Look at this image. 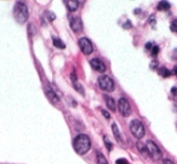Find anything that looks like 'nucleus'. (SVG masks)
Wrapping results in <instances>:
<instances>
[{
  "label": "nucleus",
  "mask_w": 177,
  "mask_h": 164,
  "mask_svg": "<svg viewBox=\"0 0 177 164\" xmlns=\"http://www.w3.org/2000/svg\"><path fill=\"white\" fill-rule=\"evenodd\" d=\"M73 147L75 150V152L80 156L85 154L91 147V140L86 134H79L75 137V139L73 140Z\"/></svg>",
  "instance_id": "obj_1"
},
{
  "label": "nucleus",
  "mask_w": 177,
  "mask_h": 164,
  "mask_svg": "<svg viewBox=\"0 0 177 164\" xmlns=\"http://www.w3.org/2000/svg\"><path fill=\"white\" fill-rule=\"evenodd\" d=\"M28 16H29V13H28L27 5L24 3H22V1L16 3L15 7H14V17H15V19L20 24H23V23H26L28 21Z\"/></svg>",
  "instance_id": "obj_2"
},
{
  "label": "nucleus",
  "mask_w": 177,
  "mask_h": 164,
  "mask_svg": "<svg viewBox=\"0 0 177 164\" xmlns=\"http://www.w3.org/2000/svg\"><path fill=\"white\" fill-rule=\"evenodd\" d=\"M130 130L134 137H136L137 139H142L146 134V129H144V125L142 124L141 121L138 119H132L130 122Z\"/></svg>",
  "instance_id": "obj_3"
},
{
  "label": "nucleus",
  "mask_w": 177,
  "mask_h": 164,
  "mask_svg": "<svg viewBox=\"0 0 177 164\" xmlns=\"http://www.w3.org/2000/svg\"><path fill=\"white\" fill-rule=\"evenodd\" d=\"M98 86H100L101 89H103L106 92H113L114 91V82L107 75H101L98 77Z\"/></svg>",
  "instance_id": "obj_4"
},
{
  "label": "nucleus",
  "mask_w": 177,
  "mask_h": 164,
  "mask_svg": "<svg viewBox=\"0 0 177 164\" xmlns=\"http://www.w3.org/2000/svg\"><path fill=\"white\" fill-rule=\"evenodd\" d=\"M147 150H148V153H149V156L154 159V160H159V159H161V151H160V148H159V146L154 142V141H152V140H148L147 141Z\"/></svg>",
  "instance_id": "obj_5"
},
{
  "label": "nucleus",
  "mask_w": 177,
  "mask_h": 164,
  "mask_svg": "<svg viewBox=\"0 0 177 164\" xmlns=\"http://www.w3.org/2000/svg\"><path fill=\"white\" fill-rule=\"evenodd\" d=\"M118 109H119V112L124 117H128L131 115V106H130L128 99H125V98L119 99V102H118Z\"/></svg>",
  "instance_id": "obj_6"
},
{
  "label": "nucleus",
  "mask_w": 177,
  "mask_h": 164,
  "mask_svg": "<svg viewBox=\"0 0 177 164\" xmlns=\"http://www.w3.org/2000/svg\"><path fill=\"white\" fill-rule=\"evenodd\" d=\"M79 47H80L81 52H82L84 54H86V56H87V54H91L92 51H94V47H92L91 41L88 40V39H86V38L79 39Z\"/></svg>",
  "instance_id": "obj_7"
},
{
  "label": "nucleus",
  "mask_w": 177,
  "mask_h": 164,
  "mask_svg": "<svg viewBox=\"0 0 177 164\" xmlns=\"http://www.w3.org/2000/svg\"><path fill=\"white\" fill-rule=\"evenodd\" d=\"M90 64H91L92 69H95V70L98 71V73H104V71H106V64H104L101 59L95 58V59H92V60L90 62Z\"/></svg>",
  "instance_id": "obj_8"
},
{
  "label": "nucleus",
  "mask_w": 177,
  "mask_h": 164,
  "mask_svg": "<svg viewBox=\"0 0 177 164\" xmlns=\"http://www.w3.org/2000/svg\"><path fill=\"white\" fill-rule=\"evenodd\" d=\"M70 28H72V30L75 31V33L81 31V30H82V22H81V19H80L79 17L72 18V19H70Z\"/></svg>",
  "instance_id": "obj_9"
},
{
  "label": "nucleus",
  "mask_w": 177,
  "mask_h": 164,
  "mask_svg": "<svg viewBox=\"0 0 177 164\" xmlns=\"http://www.w3.org/2000/svg\"><path fill=\"white\" fill-rule=\"evenodd\" d=\"M66 5H67L68 10H69L70 12H73V11H75V10L79 7V1H76V0H67V1H66Z\"/></svg>",
  "instance_id": "obj_10"
},
{
  "label": "nucleus",
  "mask_w": 177,
  "mask_h": 164,
  "mask_svg": "<svg viewBox=\"0 0 177 164\" xmlns=\"http://www.w3.org/2000/svg\"><path fill=\"white\" fill-rule=\"evenodd\" d=\"M104 99H106V104H107V106L109 108V110L115 111L116 105H115V100L113 99V98H112V96H109V95H106V96H104Z\"/></svg>",
  "instance_id": "obj_11"
},
{
  "label": "nucleus",
  "mask_w": 177,
  "mask_h": 164,
  "mask_svg": "<svg viewBox=\"0 0 177 164\" xmlns=\"http://www.w3.org/2000/svg\"><path fill=\"white\" fill-rule=\"evenodd\" d=\"M136 146H137L138 151H140V152L143 154V156H149V153H148V150H147V146H146L143 142L138 141V142L136 144Z\"/></svg>",
  "instance_id": "obj_12"
},
{
  "label": "nucleus",
  "mask_w": 177,
  "mask_h": 164,
  "mask_svg": "<svg viewBox=\"0 0 177 164\" xmlns=\"http://www.w3.org/2000/svg\"><path fill=\"white\" fill-rule=\"evenodd\" d=\"M112 129H113V134H114L115 139L118 140V142H122V135H120L119 129H118V125H116L115 123H113V124H112Z\"/></svg>",
  "instance_id": "obj_13"
},
{
  "label": "nucleus",
  "mask_w": 177,
  "mask_h": 164,
  "mask_svg": "<svg viewBox=\"0 0 177 164\" xmlns=\"http://www.w3.org/2000/svg\"><path fill=\"white\" fill-rule=\"evenodd\" d=\"M52 40H53V45H55V47H57V48H60V50H64L66 48V45H64V42L62 41V40H60V39H57V38H52Z\"/></svg>",
  "instance_id": "obj_14"
},
{
  "label": "nucleus",
  "mask_w": 177,
  "mask_h": 164,
  "mask_svg": "<svg viewBox=\"0 0 177 164\" xmlns=\"http://www.w3.org/2000/svg\"><path fill=\"white\" fill-rule=\"evenodd\" d=\"M46 94H47V96L51 99V102H53V103H57V102H58V96L56 95V93H55L52 89L49 88V89L46 91Z\"/></svg>",
  "instance_id": "obj_15"
},
{
  "label": "nucleus",
  "mask_w": 177,
  "mask_h": 164,
  "mask_svg": "<svg viewBox=\"0 0 177 164\" xmlns=\"http://www.w3.org/2000/svg\"><path fill=\"white\" fill-rule=\"evenodd\" d=\"M169 9H170V3H167V1H160L158 4V10L159 11H166Z\"/></svg>",
  "instance_id": "obj_16"
},
{
  "label": "nucleus",
  "mask_w": 177,
  "mask_h": 164,
  "mask_svg": "<svg viewBox=\"0 0 177 164\" xmlns=\"http://www.w3.org/2000/svg\"><path fill=\"white\" fill-rule=\"evenodd\" d=\"M158 71H159V75H160V76H163V77H165V79H166V77H169V76L171 75V71H170L169 69L164 68V67H163V68H159V70H158Z\"/></svg>",
  "instance_id": "obj_17"
},
{
  "label": "nucleus",
  "mask_w": 177,
  "mask_h": 164,
  "mask_svg": "<svg viewBox=\"0 0 177 164\" xmlns=\"http://www.w3.org/2000/svg\"><path fill=\"white\" fill-rule=\"evenodd\" d=\"M97 163H98V164H108L106 157H104L102 153H100V152H97Z\"/></svg>",
  "instance_id": "obj_18"
},
{
  "label": "nucleus",
  "mask_w": 177,
  "mask_h": 164,
  "mask_svg": "<svg viewBox=\"0 0 177 164\" xmlns=\"http://www.w3.org/2000/svg\"><path fill=\"white\" fill-rule=\"evenodd\" d=\"M104 144H106V146H107V150H108V151H112L113 145H112V142L109 141V139H108V138H106V137H104Z\"/></svg>",
  "instance_id": "obj_19"
},
{
  "label": "nucleus",
  "mask_w": 177,
  "mask_h": 164,
  "mask_svg": "<svg viewBox=\"0 0 177 164\" xmlns=\"http://www.w3.org/2000/svg\"><path fill=\"white\" fill-rule=\"evenodd\" d=\"M170 29H171V31H173V33H177V19H175V21L171 23V25H170Z\"/></svg>",
  "instance_id": "obj_20"
},
{
  "label": "nucleus",
  "mask_w": 177,
  "mask_h": 164,
  "mask_svg": "<svg viewBox=\"0 0 177 164\" xmlns=\"http://www.w3.org/2000/svg\"><path fill=\"white\" fill-rule=\"evenodd\" d=\"M158 53H159V46H153V48H152V56L153 57H155V56H158Z\"/></svg>",
  "instance_id": "obj_21"
},
{
  "label": "nucleus",
  "mask_w": 177,
  "mask_h": 164,
  "mask_svg": "<svg viewBox=\"0 0 177 164\" xmlns=\"http://www.w3.org/2000/svg\"><path fill=\"white\" fill-rule=\"evenodd\" d=\"M70 79H72L73 83H76V82H78V77H76V73H75V71H72V74H70Z\"/></svg>",
  "instance_id": "obj_22"
},
{
  "label": "nucleus",
  "mask_w": 177,
  "mask_h": 164,
  "mask_svg": "<svg viewBox=\"0 0 177 164\" xmlns=\"http://www.w3.org/2000/svg\"><path fill=\"white\" fill-rule=\"evenodd\" d=\"M74 87H75V88H78V89H79V92H80L81 94H84V88H82V87H81L78 82H76V83H74Z\"/></svg>",
  "instance_id": "obj_23"
},
{
  "label": "nucleus",
  "mask_w": 177,
  "mask_h": 164,
  "mask_svg": "<svg viewBox=\"0 0 177 164\" xmlns=\"http://www.w3.org/2000/svg\"><path fill=\"white\" fill-rule=\"evenodd\" d=\"M125 29H129V28H131L132 25H131V22L130 21H126V23H124V25H123Z\"/></svg>",
  "instance_id": "obj_24"
},
{
  "label": "nucleus",
  "mask_w": 177,
  "mask_h": 164,
  "mask_svg": "<svg viewBox=\"0 0 177 164\" xmlns=\"http://www.w3.org/2000/svg\"><path fill=\"white\" fill-rule=\"evenodd\" d=\"M116 164H128V162H126L124 158H120V159L116 160Z\"/></svg>",
  "instance_id": "obj_25"
},
{
  "label": "nucleus",
  "mask_w": 177,
  "mask_h": 164,
  "mask_svg": "<svg viewBox=\"0 0 177 164\" xmlns=\"http://www.w3.org/2000/svg\"><path fill=\"white\" fill-rule=\"evenodd\" d=\"M164 164H175V163H173L171 159H169V158H165V159H164Z\"/></svg>",
  "instance_id": "obj_26"
},
{
  "label": "nucleus",
  "mask_w": 177,
  "mask_h": 164,
  "mask_svg": "<svg viewBox=\"0 0 177 164\" xmlns=\"http://www.w3.org/2000/svg\"><path fill=\"white\" fill-rule=\"evenodd\" d=\"M102 114H103V116H104L106 118H110V115H109V114H108L106 110H102Z\"/></svg>",
  "instance_id": "obj_27"
},
{
  "label": "nucleus",
  "mask_w": 177,
  "mask_h": 164,
  "mask_svg": "<svg viewBox=\"0 0 177 164\" xmlns=\"http://www.w3.org/2000/svg\"><path fill=\"white\" fill-rule=\"evenodd\" d=\"M151 48H153L152 42H147V45H146V50H151Z\"/></svg>",
  "instance_id": "obj_28"
},
{
  "label": "nucleus",
  "mask_w": 177,
  "mask_h": 164,
  "mask_svg": "<svg viewBox=\"0 0 177 164\" xmlns=\"http://www.w3.org/2000/svg\"><path fill=\"white\" fill-rule=\"evenodd\" d=\"M157 65H158V62H157V60H154V62H152L151 68H152V69H154V68H157Z\"/></svg>",
  "instance_id": "obj_29"
},
{
  "label": "nucleus",
  "mask_w": 177,
  "mask_h": 164,
  "mask_svg": "<svg viewBox=\"0 0 177 164\" xmlns=\"http://www.w3.org/2000/svg\"><path fill=\"white\" fill-rule=\"evenodd\" d=\"M171 92H172V94H175V95H176V94H177V88H176V87H172Z\"/></svg>",
  "instance_id": "obj_30"
},
{
  "label": "nucleus",
  "mask_w": 177,
  "mask_h": 164,
  "mask_svg": "<svg viewBox=\"0 0 177 164\" xmlns=\"http://www.w3.org/2000/svg\"><path fill=\"white\" fill-rule=\"evenodd\" d=\"M173 74H175V75L177 76V65H176V67L173 68Z\"/></svg>",
  "instance_id": "obj_31"
}]
</instances>
